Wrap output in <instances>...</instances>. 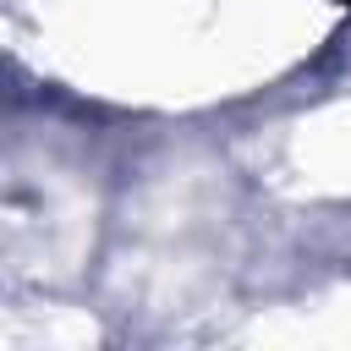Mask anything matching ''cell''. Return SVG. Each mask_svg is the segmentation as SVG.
I'll return each instance as SVG.
<instances>
[{"label": "cell", "mask_w": 351, "mask_h": 351, "mask_svg": "<svg viewBox=\"0 0 351 351\" xmlns=\"http://www.w3.org/2000/svg\"><path fill=\"white\" fill-rule=\"evenodd\" d=\"M340 5H351V0H340Z\"/></svg>", "instance_id": "1"}]
</instances>
